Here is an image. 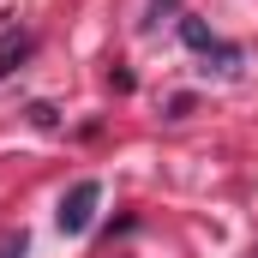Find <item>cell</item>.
<instances>
[{"label": "cell", "mask_w": 258, "mask_h": 258, "mask_svg": "<svg viewBox=\"0 0 258 258\" xmlns=\"http://www.w3.org/2000/svg\"><path fill=\"white\" fill-rule=\"evenodd\" d=\"M96 204H102V180H78V186L60 198V210H54L60 234H84V228L96 222Z\"/></svg>", "instance_id": "obj_1"}, {"label": "cell", "mask_w": 258, "mask_h": 258, "mask_svg": "<svg viewBox=\"0 0 258 258\" xmlns=\"http://www.w3.org/2000/svg\"><path fill=\"white\" fill-rule=\"evenodd\" d=\"M180 42H186V48H198V54H216V60H222V72H234V66H240V48H228V42H222L204 18H180Z\"/></svg>", "instance_id": "obj_2"}, {"label": "cell", "mask_w": 258, "mask_h": 258, "mask_svg": "<svg viewBox=\"0 0 258 258\" xmlns=\"http://www.w3.org/2000/svg\"><path fill=\"white\" fill-rule=\"evenodd\" d=\"M30 48H36V36H30V30H6V36H0V78H6V72H18V66L30 60Z\"/></svg>", "instance_id": "obj_3"}, {"label": "cell", "mask_w": 258, "mask_h": 258, "mask_svg": "<svg viewBox=\"0 0 258 258\" xmlns=\"http://www.w3.org/2000/svg\"><path fill=\"white\" fill-rule=\"evenodd\" d=\"M30 126H60V114H54V102H30Z\"/></svg>", "instance_id": "obj_4"}, {"label": "cell", "mask_w": 258, "mask_h": 258, "mask_svg": "<svg viewBox=\"0 0 258 258\" xmlns=\"http://www.w3.org/2000/svg\"><path fill=\"white\" fill-rule=\"evenodd\" d=\"M30 252V240H24V234H6V240H0V258H24Z\"/></svg>", "instance_id": "obj_5"}, {"label": "cell", "mask_w": 258, "mask_h": 258, "mask_svg": "<svg viewBox=\"0 0 258 258\" xmlns=\"http://www.w3.org/2000/svg\"><path fill=\"white\" fill-rule=\"evenodd\" d=\"M192 114V96H168V120H186Z\"/></svg>", "instance_id": "obj_6"}]
</instances>
